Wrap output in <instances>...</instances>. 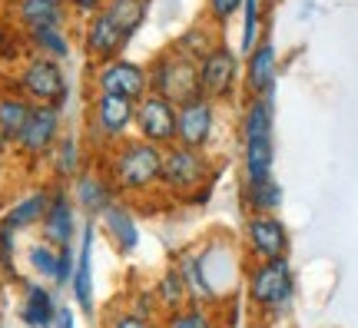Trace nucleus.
Here are the masks:
<instances>
[{"label": "nucleus", "instance_id": "nucleus-1", "mask_svg": "<svg viewBox=\"0 0 358 328\" xmlns=\"http://www.w3.org/2000/svg\"><path fill=\"white\" fill-rule=\"evenodd\" d=\"M100 166L113 179L120 199H146L163 190V150L153 143L129 136L127 143L113 146L100 156Z\"/></svg>", "mask_w": 358, "mask_h": 328}, {"label": "nucleus", "instance_id": "nucleus-2", "mask_svg": "<svg viewBox=\"0 0 358 328\" xmlns=\"http://www.w3.org/2000/svg\"><path fill=\"white\" fill-rule=\"evenodd\" d=\"M243 289L252 315L262 325L282 322L295 305V269L289 259L275 262H245L243 269Z\"/></svg>", "mask_w": 358, "mask_h": 328}, {"label": "nucleus", "instance_id": "nucleus-3", "mask_svg": "<svg viewBox=\"0 0 358 328\" xmlns=\"http://www.w3.org/2000/svg\"><path fill=\"white\" fill-rule=\"evenodd\" d=\"M275 110L272 100L249 97L239 116V143H243V183L268 179L275 169Z\"/></svg>", "mask_w": 358, "mask_h": 328}, {"label": "nucleus", "instance_id": "nucleus-4", "mask_svg": "<svg viewBox=\"0 0 358 328\" xmlns=\"http://www.w3.org/2000/svg\"><path fill=\"white\" fill-rule=\"evenodd\" d=\"M133 123H136V103L110 97V93H93L87 106V127H83L87 136L83 139L90 150L103 156L133 136Z\"/></svg>", "mask_w": 358, "mask_h": 328}, {"label": "nucleus", "instance_id": "nucleus-5", "mask_svg": "<svg viewBox=\"0 0 358 328\" xmlns=\"http://www.w3.org/2000/svg\"><path fill=\"white\" fill-rule=\"evenodd\" d=\"M219 179V163L213 159V152L186 150V146H166L163 150V196L166 199L182 202L189 192L203 190L209 183Z\"/></svg>", "mask_w": 358, "mask_h": 328}, {"label": "nucleus", "instance_id": "nucleus-6", "mask_svg": "<svg viewBox=\"0 0 358 328\" xmlns=\"http://www.w3.org/2000/svg\"><path fill=\"white\" fill-rule=\"evenodd\" d=\"M146 70H150V93L176 103V106L203 97V90H199V64L189 60L186 53H179L173 43L156 50L153 60L146 64Z\"/></svg>", "mask_w": 358, "mask_h": 328}, {"label": "nucleus", "instance_id": "nucleus-7", "mask_svg": "<svg viewBox=\"0 0 358 328\" xmlns=\"http://www.w3.org/2000/svg\"><path fill=\"white\" fill-rule=\"evenodd\" d=\"M17 93L27 97L34 106H57L64 110L70 100V80L64 66L47 57H30L17 73Z\"/></svg>", "mask_w": 358, "mask_h": 328}, {"label": "nucleus", "instance_id": "nucleus-8", "mask_svg": "<svg viewBox=\"0 0 358 328\" xmlns=\"http://www.w3.org/2000/svg\"><path fill=\"white\" fill-rule=\"evenodd\" d=\"M64 133H66L64 129V110H57V106H34V113H30V120H27L20 139L13 143V152L30 166H40V163L47 166L53 146L60 143Z\"/></svg>", "mask_w": 358, "mask_h": 328}, {"label": "nucleus", "instance_id": "nucleus-9", "mask_svg": "<svg viewBox=\"0 0 358 328\" xmlns=\"http://www.w3.org/2000/svg\"><path fill=\"white\" fill-rule=\"evenodd\" d=\"M90 87H93V93H110V97H123L129 103H140L150 93V70L140 60L116 57V60L93 66Z\"/></svg>", "mask_w": 358, "mask_h": 328}, {"label": "nucleus", "instance_id": "nucleus-10", "mask_svg": "<svg viewBox=\"0 0 358 328\" xmlns=\"http://www.w3.org/2000/svg\"><path fill=\"white\" fill-rule=\"evenodd\" d=\"M243 80V60L226 40H219L213 50L199 60V90L206 100L229 103L236 97V87Z\"/></svg>", "mask_w": 358, "mask_h": 328}, {"label": "nucleus", "instance_id": "nucleus-11", "mask_svg": "<svg viewBox=\"0 0 358 328\" xmlns=\"http://www.w3.org/2000/svg\"><path fill=\"white\" fill-rule=\"evenodd\" d=\"M243 245H245V259L249 262H275V259H289L292 236H289V226L279 219V213L245 215Z\"/></svg>", "mask_w": 358, "mask_h": 328}, {"label": "nucleus", "instance_id": "nucleus-12", "mask_svg": "<svg viewBox=\"0 0 358 328\" xmlns=\"http://www.w3.org/2000/svg\"><path fill=\"white\" fill-rule=\"evenodd\" d=\"M219 133V103L196 97L176 110V143L186 150L209 152Z\"/></svg>", "mask_w": 358, "mask_h": 328}, {"label": "nucleus", "instance_id": "nucleus-13", "mask_svg": "<svg viewBox=\"0 0 358 328\" xmlns=\"http://www.w3.org/2000/svg\"><path fill=\"white\" fill-rule=\"evenodd\" d=\"M80 209L66 186H50V206L40 222V239L53 249H70L80 242Z\"/></svg>", "mask_w": 358, "mask_h": 328}, {"label": "nucleus", "instance_id": "nucleus-14", "mask_svg": "<svg viewBox=\"0 0 358 328\" xmlns=\"http://www.w3.org/2000/svg\"><path fill=\"white\" fill-rule=\"evenodd\" d=\"M176 103L163 100L156 93H146L136 103V123H133V136L143 143H153L159 150H166L176 143Z\"/></svg>", "mask_w": 358, "mask_h": 328}, {"label": "nucleus", "instance_id": "nucleus-15", "mask_svg": "<svg viewBox=\"0 0 358 328\" xmlns=\"http://www.w3.org/2000/svg\"><path fill=\"white\" fill-rule=\"evenodd\" d=\"M70 196L77 202L80 215H87V219H100L110 206L120 202V192H116L113 179L106 176V169L100 166V159H93V163L73 179V186H70Z\"/></svg>", "mask_w": 358, "mask_h": 328}, {"label": "nucleus", "instance_id": "nucleus-16", "mask_svg": "<svg viewBox=\"0 0 358 328\" xmlns=\"http://www.w3.org/2000/svg\"><path fill=\"white\" fill-rule=\"evenodd\" d=\"M80 43H83V53H87L90 60H93V66H96V64H106V60H116V57H127L129 37L106 17V13L96 10L93 17L83 20Z\"/></svg>", "mask_w": 358, "mask_h": 328}, {"label": "nucleus", "instance_id": "nucleus-17", "mask_svg": "<svg viewBox=\"0 0 358 328\" xmlns=\"http://www.w3.org/2000/svg\"><path fill=\"white\" fill-rule=\"evenodd\" d=\"M96 159V156H93ZM90 146H87V139L80 136V133H70L66 129L64 136H60V143L53 146L50 152V159H47V173H50V186H73V179L87 169L90 163Z\"/></svg>", "mask_w": 358, "mask_h": 328}, {"label": "nucleus", "instance_id": "nucleus-18", "mask_svg": "<svg viewBox=\"0 0 358 328\" xmlns=\"http://www.w3.org/2000/svg\"><path fill=\"white\" fill-rule=\"evenodd\" d=\"M243 83L245 93L256 100H272L275 83H279V53L272 40H259V47L245 57L243 66Z\"/></svg>", "mask_w": 358, "mask_h": 328}, {"label": "nucleus", "instance_id": "nucleus-19", "mask_svg": "<svg viewBox=\"0 0 358 328\" xmlns=\"http://www.w3.org/2000/svg\"><path fill=\"white\" fill-rule=\"evenodd\" d=\"M93 242H96V222L87 219L83 229H80L77 269H73V282H70L73 302H77V308L83 315H93V312H96V299H93Z\"/></svg>", "mask_w": 358, "mask_h": 328}, {"label": "nucleus", "instance_id": "nucleus-20", "mask_svg": "<svg viewBox=\"0 0 358 328\" xmlns=\"http://www.w3.org/2000/svg\"><path fill=\"white\" fill-rule=\"evenodd\" d=\"M96 222H100L103 236L113 242V249L120 255L136 252V245H140V219H136V213L129 209V202L120 199L116 206H110Z\"/></svg>", "mask_w": 358, "mask_h": 328}, {"label": "nucleus", "instance_id": "nucleus-21", "mask_svg": "<svg viewBox=\"0 0 358 328\" xmlns=\"http://www.w3.org/2000/svg\"><path fill=\"white\" fill-rule=\"evenodd\" d=\"M20 322L27 328H50L57 312H60V302L53 289H47L43 282H20Z\"/></svg>", "mask_w": 358, "mask_h": 328}, {"label": "nucleus", "instance_id": "nucleus-22", "mask_svg": "<svg viewBox=\"0 0 358 328\" xmlns=\"http://www.w3.org/2000/svg\"><path fill=\"white\" fill-rule=\"evenodd\" d=\"M173 262L179 265V272H182V278H186V289H189V302L192 305H209V308H219V305H222L219 292L213 289V282H209V276H206L199 249H182Z\"/></svg>", "mask_w": 358, "mask_h": 328}, {"label": "nucleus", "instance_id": "nucleus-23", "mask_svg": "<svg viewBox=\"0 0 358 328\" xmlns=\"http://www.w3.org/2000/svg\"><path fill=\"white\" fill-rule=\"evenodd\" d=\"M47 206H50V186H40V190H30L27 196L13 202L10 209L3 213L0 219V226L10 229V232H27V229H34L43 222V215H47Z\"/></svg>", "mask_w": 358, "mask_h": 328}, {"label": "nucleus", "instance_id": "nucleus-24", "mask_svg": "<svg viewBox=\"0 0 358 328\" xmlns=\"http://www.w3.org/2000/svg\"><path fill=\"white\" fill-rule=\"evenodd\" d=\"M13 17L24 30L40 27H66L70 20V3L64 0H13Z\"/></svg>", "mask_w": 358, "mask_h": 328}, {"label": "nucleus", "instance_id": "nucleus-25", "mask_svg": "<svg viewBox=\"0 0 358 328\" xmlns=\"http://www.w3.org/2000/svg\"><path fill=\"white\" fill-rule=\"evenodd\" d=\"M153 295H156V308H159V318L169 315V312H179L189 305V289H186V278L179 272L176 262H169L153 282Z\"/></svg>", "mask_w": 358, "mask_h": 328}, {"label": "nucleus", "instance_id": "nucleus-26", "mask_svg": "<svg viewBox=\"0 0 358 328\" xmlns=\"http://www.w3.org/2000/svg\"><path fill=\"white\" fill-rule=\"evenodd\" d=\"M30 113H34V103L20 97L17 90L13 93H0V143L3 146H13L20 139Z\"/></svg>", "mask_w": 358, "mask_h": 328}, {"label": "nucleus", "instance_id": "nucleus-27", "mask_svg": "<svg viewBox=\"0 0 358 328\" xmlns=\"http://www.w3.org/2000/svg\"><path fill=\"white\" fill-rule=\"evenodd\" d=\"M243 206L249 215H268V213H279L282 209V199H285V192H282L279 179L268 176V179H259V183H243Z\"/></svg>", "mask_w": 358, "mask_h": 328}, {"label": "nucleus", "instance_id": "nucleus-28", "mask_svg": "<svg viewBox=\"0 0 358 328\" xmlns=\"http://www.w3.org/2000/svg\"><path fill=\"white\" fill-rule=\"evenodd\" d=\"M27 43L34 57H47V60H57L64 64L66 57L73 53V43L66 37V27H40V30H27Z\"/></svg>", "mask_w": 358, "mask_h": 328}, {"label": "nucleus", "instance_id": "nucleus-29", "mask_svg": "<svg viewBox=\"0 0 358 328\" xmlns=\"http://www.w3.org/2000/svg\"><path fill=\"white\" fill-rule=\"evenodd\" d=\"M110 20H113L129 40L136 37L146 24V13H150V0H103L100 7Z\"/></svg>", "mask_w": 358, "mask_h": 328}, {"label": "nucleus", "instance_id": "nucleus-30", "mask_svg": "<svg viewBox=\"0 0 358 328\" xmlns=\"http://www.w3.org/2000/svg\"><path fill=\"white\" fill-rule=\"evenodd\" d=\"M219 40H222V37L216 34V27L209 24V20H199V24L186 27V30H182L176 40H173V47H176L179 53H186L189 60H196V64H199L206 53L216 47Z\"/></svg>", "mask_w": 358, "mask_h": 328}, {"label": "nucleus", "instance_id": "nucleus-31", "mask_svg": "<svg viewBox=\"0 0 358 328\" xmlns=\"http://www.w3.org/2000/svg\"><path fill=\"white\" fill-rule=\"evenodd\" d=\"M219 325V315L216 308L209 305H186L179 312H169V315L159 318V328H216Z\"/></svg>", "mask_w": 358, "mask_h": 328}, {"label": "nucleus", "instance_id": "nucleus-32", "mask_svg": "<svg viewBox=\"0 0 358 328\" xmlns=\"http://www.w3.org/2000/svg\"><path fill=\"white\" fill-rule=\"evenodd\" d=\"M57 262H60V249H53L50 242H30V249H27V265L34 269V276L47 278V282H53L57 278Z\"/></svg>", "mask_w": 358, "mask_h": 328}, {"label": "nucleus", "instance_id": "nucleus-33", "mask_svg": "<svg viewBox=\"0 0 358 328\" xmlns=\"http://www.w3.org/2000/svg\"><path fill=\"white\" fill-rule=\"evenodd\" d=\"M243 34H239V50L249 53L259 47V30H262V0H245L243 3Z\"/></svg>", "mask_w": 358, "mask_h": 328}, {"label": "nucleus", "instance_id": "nucleus-34", "mask_svg": "<svg viewBox=\"0 0 358 328\" xmlns=\"http://www.w3.org/2000/svg\"><path fill=\"white\" fill-rule=\"evenodd\" d=\"M13 255H17V232L0 226V276L10 278V282H24V278L17 276V262H13Z\"/></svg>", "mask_w": 358, "mask_h": 328}, {"label": "nucleus", "instance_id": "nucleus-35", "mask_svg": "<svg viewBox=\"0 0 358 328\" xmlns=\"http://www.w3.org/2000/svg\"><path fill=\"white\" fill-rule=\"evenodd\" d=\"M245 0H206V20L216 27V30H222V27L232 24V17L243 10Z\"/></svg>", "mask_w": 358, "mask_h": 328}, {"label": "nucleus", "instance_id": "nucleus-36", "mask_svg": "<svg viewBox=\"0 0 358 328\" xmlns=\"http://www.w3.org/2000/svg\"><path fill=\"white\" fill-rule=\"evenodd\" d=\"M127 308H129V312H136V315H143V318H159V308H156L153 285H150V289H136V292H129Z\"/></svg>", "mask_w": 358, "mask_h": 328}, {"label": "nucleus", "instance_id": "nucleus-37", "mask_svg": "<svg viewBox=\"0 0 358 328\" xmlns=\"http://www.w3.org/2000/svg\"><path fill=\"white\" fill-rule=\"evenodd\" d=\"M106 328H159V318H143L129 308H116L106 318Z\"/></svg>", "mask_w": 358, "mask_h": 328}, {"label": "nucleus", "instance_id": "nucleus-38", "mask_svg": "<svg viewBox=\"0 0 358 328\" xmlns=\"http://www.w3.org/2000/svg\"><path fill=\"white\" fill-rule=\"evenodd\" d=\"M73 269H77V245H70V249H60V262H57V285L60 289H70V282H73Z\"/></svg>", "mask_w": 358, "mask_h": 328}, {"label": "nucleus", "instance_id": "nucleus-39", "mask_svg": "<svg viewBox=\"0 0 358 328\" xmlns=\"http://www.w3.org/2000/svg\"><path fill=\"white\" fill-rule=\"evenodd\" d=\"M50 328H77V312H73V305H60V312H57Z\"/></svg>", "mask_w": 358, "mask_h": 328}, {"label": "nucleus", "instance_id": "nucleus-40", "mask_svg": "<svg viewBox=\"0 0 358 328\" xmlns=\"http://www.w3.org/2000/svg\"><path fill=\"white\" fill-rule=\"evenodd\" d=\"M100 7H103V0H70V10H77L83 20H87V17H93Z\"/></svg>", "mask_w": 358, "mask_h": 328}, {"label": "nucleus", "instance_id": "nucleus-41", "mask_svg": "<svg viewBox=\"0 0 358 328\" xmlns=\"http://www.w3.org/2000/svg\"><path fill=\"white\" fill-rule=\"evenodd\" d=\"M213 190H216V183H209V186H203V190H196L186 196V206H209V199H213Z\"/></svg>", "mask_w": 358, "mask_h": 328}, {"label": "nucleus", "instance_id": "nucleus-42", "mask_svg": "<svg viewBox=\"0 0 358 328\" xmlns=\"http://www.w3.org/2000/svg\"><path fill=\"white\" fill-rule=\"evenodd\" d=\"M7 308V295H3V282H0V312Z\"/></svg>", "mask_w": 358, "mask_h": 328}, {"label": "nucleus", "instance_id": "nucleus-43", "mask_svg": "<svg viewBox=\"0 0 358 328\" xmlns=\"http://www.w3.org/2000/svg\"><path fill=\"white\" fill-rule=\"evenodd\" d=\"M3 150H7V146L0 143V176H3Z\"/></svg>", "mask_w": 358, "mask_h": 328}, {"label": "nucleus", "instance_id": "nucleus-44", "mask_svg": "<svg viewBox=\"0 0 358 328\" xmlns=\"http://www.w3.org/2000/svg\"><path fill=\"white\" fill-rule=\"evenodd\" d=\"M259 328H268V325H259Z\"/></svg>", "mask_w": 358, "mask_h": 328}, {"label": "nucleus", "instance_id": "nucleus-45", "mask_svg": "<svg viewBox=\"0 0 358 328\" xmlns=\"http://www.w3.org/2000/svg\"><path fill=\"white\" fill-rule=\"evenodd\" d=\"M216 328H222V325H216Z\"/></svg>", "mask_w": 358, "mask_h": 328}]
</instances>
